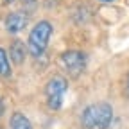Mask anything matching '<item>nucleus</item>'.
I'll return each instance as SVG.
<instances>
[{"mask_svg": "<svg viewBox=\"0 0 129 129\" xmlns=\"http://www.w3.org/2000/svg\"><path fill=\"white\" fill-rule=\"evenodd\" d=\"M113 120V109L106 102H97L84 109L83 125L86 129H108Z\"/></svg>", "mask_w": 129, "mask_h": 129, "instance_id": "f257e3e1", "label": "nucleus"}, {"mask_svg": "<svg viewBox=\"0 0 129 129\" xmlns=\"http://www.w3.org/2000/svg\"><path fill=\"white\" fill-rule=\"evenodd\" d=\"M50 36H52V23L47 22V20L38 22L29 34V52L34 57L41 56L45 52L47 45H48Z\"/></svg>", "mask_w": 129, "mask_h": 129, "instance_id": "f03ea898", "label": "nucleus"}, {"mask_svg": "<svg viewBox=\"0 0 129 129\" xmlns=\"http://www.w3.org/2000/svg\"><path fill=\"white\" fill-rule=\"evenodd\" d=\"M68 90V81L64 79L63 75H54L50 77V81L47 83V88H45V95H47V104L50 109L57 111L61 109V104H63V95L67 93Z\"/></svg>", "mask_w": 129, "mask_h": 129, "instance_id": "7ed1b4c3", "label": "nucleus"}, {"mask_svg": "<svg viewBox=\"0 0 129 129\" xmlns=\"http://www.w3.org/2000/svg\"><path fill=\"white\" fill-rule=\"evenodd\" d=\"M61 63L72 75H79L86 67V56L81 50H67L61 54Z\"/></svg>", "mask_w": 129, "mask_h": 129, "instance_id": "20e7f679", "label": "nucleus"}, {"mask_svg": "<svg viewBox=\"0 0 129 129\" xmlns=\"http://www.w3.org/2000/svg\"><path fill=\"white\" fill-rule=\"evenodd\" d=\"M27 25V16L23 13H11L6 18V29L9 32H20Z\"/></svg>", "mask_w": 129, "mask_h": 129, "instance_id": "39448f33", "label": "nucleus"}, {"mask_svg": "<svg viewBox=\"0 0 129 129\" xmlns=\"http://www.w3.org/2000/svg\"><path fill=\"white\" fill-rule=\"evenodd\" d=\"M9 56H11L14 64H22L25 61V47H23V43L18 41V40L13 41V45L9 48Z\"/></svg>", "mask_w": 129, "mask_h": 129, "instance_id": "423d86ee", "label": "nucleus"}, {"mask_svg": "<svg viewBox=\"0 0 129 129\" xmlns=\"http://www.w3.org/2000/svg\"><path fill=\"white\" fill-rule=\"evenodd\" d=\"M11 129H32L29 118L22 113H13L11 117Z\"/></svg>", "mask_w": 129, "mask_h": 129, "instance_id": "0eeeda50", "label": "nucleus"}, {"mask_svg": "<svg viewBox=\"0 0 129 129\" xmlns=\"http://www.w3.org/2000/svg\"><path fill=\"white\" fill-rule=\"evenodd\" d=\"M11 68H9V59L4 48H0V75H9Z\"/></svg>", "mask_w": 129, "mask_h": 129, "instance_id": "6e6552de", "label": "nucleus"}, {"mask_svg": "<svg viewBox=\"0 0 129 129\" xmlns=\"http://www.w3.org/2000/svg\"><path fill=\"white\" fill-rule=\"evenodd\" d=\"M125 91H127V95H129V74H127V77H125Z\"/></svg>", "mask_w": 129, "mask_h": 129, "instance_id": "1a4fd4ad", "label": "nucleus"}, {"mask_svg": "<svg viewBox=\"0 0 129 129\" xmlns=\"http://www.w3.org/2000/svg\"><path fill=\"white\" fill-rule=\"evenodd\" d=\"M4 113V104H2V101H0V115Z\"/></svg>", "mask_w": 129, "mask_h": 129, "instance_id": "9d476101", "label": "nucleus"}, {"mask_svg": "<svg viewBox=\"0 0 129 129\" xmlns=\"http://www.w3.org/2000/svg\"><path fill=\"white\" fill-rule=\"evenodd\" d=\"M101 2H113V0H101Z\"/></svg>", "mask_w": 129, "mask_h": 129, "instance_id": "9b49d317", "label": "nucleus"}, {"mask_svg": "<svg viewBox=\"0 0 129 129\" xmlns=\"http://www.w3.org/2000/svg\"><path fill=\"white\" fill-rule=\"evenodd\" d=\"M7 2H13V0H7Z\"/></svg>", "mask_w": 129, "mask_h": 129, "instance_id": "f8f14e48", "label": "nucleus"}]
</instances>
